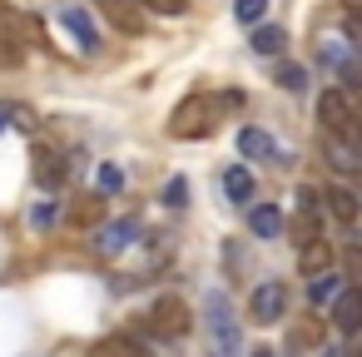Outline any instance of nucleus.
Segmentation results:
<instances>
[{
	"instance_id": "1",
	"label": "nucleus",
	"mask_w": 362,
	"mask_h": 357,
	"mask_svg": "<svg viewBox=\"0 0 362 357\" xmlns=\"http://www.w3.org/2000/svg\"><path fill=\"white\" fill-rule=\"evenodd\" d=\"M204 327H209V342H214V357H238V322H233V303L209 288L204 293Z\"/></svg>"
},
{
	"instance_id": "2",
	"label": "nucleus",
	"mask_w": 362,
	"mask_h": 357,
	"mask_svg": "<svg viewBox=\"0 0 362 357\" xmlns=\"http://www.w3.org/2000/svg\"><path fill=\"white\" fill-rule=\"evenodd\" d=\"M317 60H322V65H327L347 90H357V95H362V45H357L352 35H322Z\"/></svg>"
},
{
	"instance_id": "3",
	"label": "nucleus",
	"mask_w": 362,
	"mask_h": 357,
	"mask_svg": "<svg viewBox=\"0 0 362 357\" xmlns=\"http://www.w3.org/2000/svg\"><path fill=\"white\" fill-rule=\"evenodd\" d=\"M214 129H218V110H214L209 95H189L174 110V119H169V134L174 139H209Z\"/></svg>"
},
{
	"instance_id": "4",
	"label": "nucleus",
	"mask_w": 362,
	"mask_h": 357,
	"mask_svg": "<svg viewBox=\"0 0 362 357\" xmlns=\"http://www.w3.org/2000/svg\"><path fill=\"white\" fill-rule=\"evenodd\" d=\"M144 327L149 332H159V337H184L189 332V303L184 298H174V293H164V298H154L149 303V312H144Z\"/></svg>"
},
{
	"instance_id": "5",
	"label": "nucleus",
	"mask_w": 362,
	"mask_h": 357,
	"mask_svg": "<svg viewBox=\"0 0 362 357\" xmlns=\"http://www.w3.org/2000/svg\"><path fill=\"white\" fill-rule=\"evenodd\" d=\"M139 233H144V223H139L134 213H119V218H110V223L95 228V253H100V258H119V253L134 248Z\"/></svg>"
},
{
	"instance_id": "6",
	"label": "nucleus",
	"mask_w": 362,
	"mask_h": 357,
	"mask_svg": "<svg viewBox=\"0 0 362 357\" xmlns=\"http://www.w3.org/2000/svg\"><path fill=\"white\" fill-rule=\"evenodd\" d=\"M283 312H288V283L283 278H263L253 288V298H248V317L253 322H278Z\"/></svg>"
},
{
	"instance_id": "7",
	"label": "nucleus",
	"mask_w": 362,
	"mask_h": 357,
	"mask_svg": "<svg viewBox=\"0 0 362 357\" xmlns=\"http://www.w3.org/2000/svg\"><path fill=\"white\" fill-rule=\"evenodd\" d=\"M70 164H75V159H65L55 144H35V154H30V174H35L40 189H60L65 174H70Z\"/></svg>"
},
{
	"instance_id": "8",
	"label": "nucleus",
	"mask_w": 362,
	"mask_h": 357,
	"mask_svg": "<svg viewBox=\"0 0 362 357\" xmlns=\"http://www.w3.org/2000/svg\"><path fill=\"white\" fill-rule=\"evenodd\" d=\"M60 25H65V35L80 45V55H95L100 50V30H95V21H90V11L85 6H60Z\"/></svg>"
},
{
	"instance_id": "9",
	"label": "nucleus",
	"mask_w": 362,
	"mask_h": 357,
	"mask_svg": "<svg viewBox=\"0 0 362 357\" xmlns=\"http://www.w3.org/2000/svg\"><path fill=\"white\" fill-rule=\"evenodd\" d=\"M238 154L253 159V164H283V144L268 129H258V124H243L238 129Z\"/></svg>"
},
{
	"instance_id": "10",
	"label": "nucleus",
	"mask_w": 362,
	"mask_h": 357,
	"mask_svg": "<svg viewBox=\"0 0 362 357\" xmlns=\"http://www.w3.org/2000/svg\"><path fill=\"white\" fill-rule=\"evenodd\" d=\"M352 115H357V105H352L347 90H322V95H317V119H322L327 134H342Z\"/></svg>"
},
{
	"instance_id": "11",
	"label": "nucleus",
	"mask_w": 362,
	"mask_h": 357,
	"mask_svg": "<svg viewBox=\"0 0 362 357\" xmlns=\"http://www.w3.org/2000/svg\"><path fill=\"white\" fill-rule=\"evenodd\" d=\"M332 322H337L342 332H362V283H352V288L337 293V303H332Z\"/></svg>"
},
{
	"instance_id": "12",
	"label": "nucleus",
	"mask_w": 362,
	"mask_h": 357,
	"mask_svg": "<svg viewBox=\"0 0 362 357\" xmlns=\"http://www.w3.org/2000/svg\"><path fill=\"white\" fill-rule=\"evenodd\" d=\"M248 233L263 238V243H273V238L283 233V209H278V204H253V209H248Z\"/></svg>"
},
{
	"instance_id": "13",
	"label": "nucleus",
	"mask_w": 362,
	"mask_h": 357,
	"mask_svg": "<svg viewBox=\"0 0 362 357\" xmlns=\"http://www.w3.org/2000/svg\"><path fill=\"white\" fill-rule=\"evenodd\" d=\"M95 357H149V347H144L139 332H119V337H100Z\"/></svg>"
},
{
	"instance_id": "14",
	"label": "nucleus",
	"mask_w": 362,
	"mask_h": 357,
	"mask_svg": "<svg viewBox=\"0 0 362 357\" xmlns=\"http://www.w3.org/2000/svg\"><path fill=\"white\" fill-rule=\"evenodd\" d=\"M100 11L119 25V30H129V35H139L144 30V16H139V0H100Z\"/></svg>"
},
{
	"instance_id": "15",
	"label": "nucleus",
	"mask_w": 362,
	"mask_h": 357,
	"mask_svg": "<svg viewBox=\"0 0 362 357\" xmlns=\"http://www.w3.org/2000/svg\"><path fill=\"white\" fill-rule=\"evenodd\" d=\"M342 288H347V283H342L332 268H327V273H317V278H308V308H332Z\"/></svg>"
},
{
	"instance_id": "16",
	"label": "nucleus",
	"mask_w": 362,
	"mask_h": 357,
	"mask_svg": "<svg viewBox=\"0 0 362 357\" xmlns=\"http://www.w3.org/2000/svg\"><path fill=\"white\" fill-rule=\"evenodd\" d=\"M223 199L238 204V209L253 199V174H248L243 164H228V169H223Z\"/></svg>"
},
{
	"instance_id": "17",
	"label": "nucleus",
	"mask_w": 362,
	"mask_h": 357,
	"mask_svg": "<svg viewBox=\"0 0 362 357\" xmlns=\"http://www.w3.org/2000/svg\"><path fill=\"white\" fill-rule=\"evenodd\" d=\"M322 149H327V164H332V169H342L347 179H352V174L362 169V154H357V149H352L347 139H337V134H327V144H322Z\"/></svg>"
},
{
	"instance_id": "18",
	"label": "nucleus",
	"mask_w": 362,
	"mask_h": 357,
	"mask_svg": "<svg viewBox=\"0 0 362 357\" xmlns=\"http://www.w3.org/2000/svg\"><path fill=\"white\" fill-rule=\"evenodd\" d=\"M248 45H253V55H263V60H273V55H283V45H288V35H283L278 25H253V35H248Z\"/></svg>"
},
{
	"instance_id": "19",
	"label": "nucleus",
	"mask_w": 362,
	"mask_h": 357,
	"mask_svg": "<svg viewBox=\"0 0 362 357\" xmlns=\"http://www.w3.org/2000/svg\"><path fill=\"white\" fill-rule=\"evenodd\" d=\"M298 263H303V273H308V278H317V273H327L332 248H327L322 238H313V243H303V248H298Z\"/></svg>"
},
{
	"instance_id": "20",
	"label": "nucleus",
	"mask_w": 362,
	"mask_h": 357,
	"mask_svg": "<svg viewBox=\"0 0 362 357\" xmlns=\"http://www.w3.org/2000/svg\"><path fill=\"white\" fill-rule=\"evenodd\" d=\"M317 347H322L317 322H303V327H293V332H288V357H313Z\"/></svg>"
},
{
	"instance_id": "21",
	"label": "nucleus",
	"mask_w": 362,
	"mask_h": 357,
	"mask_svg": "<svg viewBox=\"0 0 362 357\" xmlns=\"http://www.w3.org/2000/svg\"><path fill=\"white\" fill-rule=\"evenodd\" d=\"M327 209H332V213H337V218H342V223H352V218H357V213H362V199H357V194H352V189H347V184H337V189H332V194H327Z\"/></svg>"
},
{
	"instance_id": "22",
	"label": "nucleus",
	"mask_w": 362,
	"mask_h": 357,
	"mask_svg": "<svg viewBox=\"0 0 362 357\" xmlns=\"http://www.w3.org/2000/svg\"><path fill=\"white\" fill-rule=\"evenodd\" d=\"M124 189V174L115 169V164H100V199H110V194H119Z\"/></svg>"
},
{
	"instance_id": "23",
	"label": "nucleus",
	"mask_w": 362,
	"mask_h": 357,
	"mask_svg": "<svg viewBox=\"0 0 362 357\" xmlns=\"http://www.w3.org/2000/svg\"><path fill=\"white\" fill-rule=\"evenodd\" d=\"M189 204V179H169L164 184V209H184Z\"/></svg>"
},
{
	"instance_id": "24",
	"label": "nucleus",
	"mask_w": 362,
	"mask_h": 357,
	"mask_svg": "<svg viewBox=\"0 0 362 357\" xmlns=\"http://www.w3.org/2000/svg\"><path fill=\"white\" fill-rule=\"evenodd\" d=\"M95 218H100V194H90L70 209V223H95Z\"/></svg>"
},
{
	"instance_id": "25",
	"label": "nucleus",
	"mask_w": 362,
	"mask_h": 357,
	"mask_svg": "<svg viewBox=\"0 0 362 357\" xmlns=\"http://www.w3.org/2000/svg\"><path fill=\"white\" fill-rule=\"evenodd\" d=\"M263 11H268V0H238V6H233V16H238L243 25H258Z\"/></svg>"
},
{
	"instance_id": "26",
	"label": "nucleus",
	"mask_w": 362,
	"mask_h": 357,
	"mask_svg": "<svg viewBox=\"0 0 362 357\" xmlns=\"http://www.w3.org/2000/svg\"><path fill=\"white\" fill-rule=\"evenodd\" d=\"M278 85H283V90H303V85H308V70H303V65H278Z\"/></svg>"
},
{
	"instance_id": "27",
	"label": "nucleus",
	"mask_w": 362,
	"mask_h": 357,
	"mask_svg": "<svg viewBox=\"0 0 362 357\" xmlns=\"http://www.w3.org/2000/svg\"><path fill=\"white\" fill-rule=\"evenodd\" d=\"M50 223H55V199H45V204L30 209V228H50Z\"/></svg>"
},
{
	"instance_id": "28",
	"label": "nucleus",
	"mask_w": 362,
	"mask_h": 357,
	"mask_svg": "<svg viewBox=\"0 0 362 357\" xmlns=\"http://www.w3.org/2000/svg\"><path fill=\"white\" fill-rule=\"evenodd\" d=\"M139 6H144V11H159V16H184V11H189L184 0H139Z\"/></svg>"
},
{
	"instance_id": "29",
	"label": "nucleus",
	"mask_w": 362,
	"mask_h": 357,
	"mask_svg": "<svg viewBox=\"0 0 362 357\" xmlns=\"http://www.w3.org/2000/svg\"><path fill=\"white\" fill-rule=\"evenodd\" d=\"M337 139H347V144H352V149H357V154H362V110H357V115H352V119H347V129H342V134H337Z\"/></svg>"
},
{
	"instance_id": "30",
	"label": "nucleus",
	"mask_w": 362,
	"mask_h": 357,
	"mask_svg": "<svg viewBox=\"0 0 362 357\" xmlns=\"http://www.w3.org/2000/svg\"><path fill=\"white\" fill-rule=\"evenodd\" d=\"M342 263H347V273H357V283H362V243H347Z\"/></svg>"
},
{
	"instance_id": "31",
	"label": "nucleus",
	"mask_w": 362,
	"mask_h": 357,
	"mask_svg": "<svg viewBox=\"0 0 362 357\" xmlns=\"http://www.w3.org/2000/svg\"><path fill=\"white\" fill-rule=\"evenodd\" d=\"M11 119H21V124H30V119H25V110H21V105H0V129H6V124H11Z\"/></svg>"
},
{
	"instance_id": "32",
	"label": "nucleus",
	"mask_w": 362,
	"mask_h": 357,
	"mask_svg": "<svg viewBox=\"0 0 362 357\" xmlns=\"http://www.w3.org/2000/svg\"><path fill=\"white\" fill-rule=\"evenodd\" d=\"M342 6H347V16H362V0H342Z\"/></svg>"
},
{
	"instance_id": "33",
	"label": "nucleus",
	"mask_w": 362,
	"mask_h": 357,
	"mask_svg": "<svg viewBox=\"0 0 362 357\" xmlns=\"http://www.w3.org/2000/svg\"><path fill=\"white\" fill-rule=\"evenodd\" d=\"M248 357H278V352H273V347H253Z\"/></svg>"
},
{
	"instance_id": "34",
	"label": "nucleus",
	"mask_w": 362,
	"mask_h": 357,
	"mask_svg": "<svg viewBox=\"0 0 362 357\" xmlns=\"http://www.w3.org/2000/svg\"><path fill=\"white\" fill-rule=\"evenodd\" d=\"M317 357H342V352L337 347H317Z\"/></svg>"
},
{
	"instance_id": "35",
	"label": "nucleus",
	"mask_w": 362,
	"mask_h": 357,
	"mask_svg": "<svg viewBox=\"0 0 362 357\" xmlns=\"http://www.w3.org/2000/svg\"><path fill=\"white\" fill-rule=\"evenodd\" d=\"M347 357H362V352H347Z\"/></svg>"
}]
</instances>
